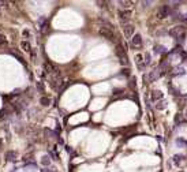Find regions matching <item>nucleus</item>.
Here are the masks:
<instances>
[{"instance_id":"nucleus-16","label":"nucleus","mask_w":187,"mask_h":172,"mask_svg":"<svg viewBox=\"0 0 187 172\" xmlns=\"http://www.w3.org/2000/svg\"><path fill=\"white\" fill-rule=\"evenodd\" d=\"M172 160H173V163H175L176 165H179L180 163H182V161L184 160V157H183V156H180V155H175V156H173Z\"/></svg>"},{"instance_id":"nucleus-15","label":"nucleus","mask_w":187,"mask_h":172,"mask_svg":"<svg viewBox=\"0 0 187 172\" xmlns=\"http://www.w3.org/2000/svg\"><path fill=\"white\" fill-rule=\"evenodd\" d=\"M46 30V21L45 18H41L40 19V32H45Z\"/></svg>"},{"instance_id":"nucleus-20","label":"nucleus","mask_w":187,"mask_h":172,"mask_svg":"<svg viewBox=\"0 0 187 172\" xmlns=\"http://www.w3.org/2000/svg\"><path fill=\"white\" fill-rule=\"evenodd\" d=\"M145 64H146V66H148L149 63H150V53H146V55H145Z\"/></svg>"},{"instance_id":"nucleus-23","label":"nucleus","mask_w":187,"mask_h":172,"mask_svg":"<svg viewBox=\"0 0 187 172\" xmlns=\"http://www.w3.org/2000/svg\"><path fill=\"white\" fill-rule=\"evenodd\" d=\"M176 144L178 145H187V142H186V141H182V139H178Z\"/></svg>"},{"instance_id":"nucleus-7","label":"nucleus","mask_w":187,"mask_h":172,"mask_svg":"<svg viewBox=\"0 0 187 172\" xmlns=\"http://www.w3.org/2000/svg\"><path fill=\"white\" fill-rule=\"evenodd\" d=\"M134 26H133V25H124L123 26V32H124V36H126V37H127V38H130V37H133V36H134Z\"/></svg>"},{"instance_id":"nucleus-19","label":"nucleus","mask_w":187,"mask_h":172,"mask_svg":"<svg viewBox=\"0 0 187 172\" xmlns=\"http://www.w3.org/2000/svg\"><path fill=\"white\" fill-rule=\"evenodd\" d=\"M3 45H7V40H6V37L3 34H0V46Z\"/></svg>"},{"instance_id":"nucleus-25","label":"nucleus","mask_w":187,"mask_h":172,"mask_svg":"<svg viewBox=\"0 0 187 172\" xmlns=\"http://www.w3.org/2000/svg\"><path fill=\"white\" fill-rule=\"evenodd\" d=\"M184 118H186V119H187V109H186V111H184Z\"/></svg>"},{"instance_id":"nucleus-6","label":"nucleus","mask_w":187,"mask_h":172,"mask_svg":"<svg viewBox=\"0 0 187 172\" xmlns=\"http://www.w3.org/2000/svg\"><path fill=\"white\" fill-rule=\"evenodd\" d=\"M171 14V7L170 6H161L159 8V18H167Z\"/></svg>"},{"instance_id":"nucleus-9","label":"nucleus","mask_w":187,"mask_h":172,"mask_svg":"<svg viewBox=\"0 0 187 172\" xmlns=\"http://www.w3.org/2000/svg\"><path fill=\"white\" fill-rule=\"evenodd\" d=\"M160 77H161V74H160V71L157 70V68L149 73V81H150V82H154V81H157V79H159Z\"/></svg>"},{"instance_id":"nucleus-21","label":"nucleus","mask_w":187,"mask_h":172,"mask_svg":"<svg viewBox=\"0 0 187 172\" xmlns=\"http://www.w3.org/2000/svg\"><path fill=\"white\" fill-rule=\"evenodd\" d=\"M37 89H38L40 91H44V85H43V82H37Z\"/></svg>"},{"instance_id":"nucleus-10","label":"nucleus","mask_w":187,"mask_h":172,"mask_svg":"<svg viewBox=\"0 0 187 172\" xmlns=\"http://www.w3.org/2000/svg\"><path fill=\"white\" fill-rule=\"evenodd\" d=\"M152 101H154V102H157V101H160V100H162V91H160V90H154V91H152Z\"/></svg>"},{"instance_id":"nucleus-14","label":"nucleus","mask_w":187,"mask_h":172,"mask_svg":"<svg viewBox=\"0 0 187 172\" xmlns=\"http://www.w3.org/2000/svg\"><path fill=\"white\" fill-rule=\"evenodd\" d=\"M40 104H41V105H44V107H48L51 104V98L46 97V96H44V97L40 98Z\"/></svg>"},{"instance_id":"nucleus-11","label":"nucleus","mask_w":187,"mask_h":172,"mask_svg":"<svg viewBox=\"0 0 187 172\" xmlns=\"http://www.w3.org/2000/svg\"><path fill=\"white\" fill-rule=\"evenodd\" d=\"M15 158H17V153H15L14 150H8L7 153H6V160H7V161H14Z\"/></svg>"},{"instance_id":"nucleus-17","label":"nucleus","mask_w":187,"mask_h":172,"mask_svg":"<svg viewBox=\"0 0 187 172\" xmlns=\"http://www.w3.org/2000/svg\"><path fill=\"white\" fill-rule=\"evenodd\" d=\"M154 52L156 53H165L167 52V48L162 45H156L154 46Z\"/></svg>"},{"instance_id":"nucleus-12","label":"nucleus","mask_w":187,"mask_h":172,"mask_svg":"<svg viewBox=\"0 0 187 172\" xmlns=\"http://www.w3.org/2000/svg\"><path fill=\"white\" fill-rule=\"evenodd\" d=\"M167 108V101L165 100H160V101H157V104H156V109H159V111H162V109Z\"/></svg>"},{"instance_id":"nucleus-8","label":"nucleus","mask_w":187,"mask_h":172,"mask_svg":"<svg viewBox=\"0 0 187 172\" xmlns=\"http://www.w3.org/2000/svg\"><path fill=\"white\" fill-rule=\"evenodd\" d=\"M131 44H133V46H141L142 45V36L134 34L133 38H131Z\"/></svg>"},{"instance_id":"nucleus-5","label":"nucleus","mask_w":187,"mask_h":172,"mask_svg":"<svg viewBox=\"0 0 187 172\" xmlns=\"http://www.w3.org/2000/svg\"><path fill=\"white\" fill-rule=\"evenodd\" d=\"M135 64H137V68L139 71H144L146 68V64H145V60H144V56L142 55H135Z\"/></svg>"},{"instance_id":"nucleus-22","label":"nucleus","mask_w":187,"mask_h":172,"mask_svg":"<svg viewBox=\"0 0 187 172\" xmlns=\"http://www.w3.org/2000/svg\"><path fill=\"white\" fill-rule=\"evenodd\" d=\"M22 34H23V37H30V32H29V30H23Z\"/></svg>"},{"instance_id":"nucleus-4","label":"nucleus","mask_w":187,"mask_h":172,"mask_svg":"<svg viewBox=\"0 0 187 172\" xmlns=\"http://www.w3.org/2000/svg\"><path fill=\"white\" fill-rule=\"evenodd\" d=\"M184 32H186V28H184L183 25H180V26H176V28H173L172 30L170 32V34L172 36V37H173L175 40H176L178 37H179L180 34H183Z\"/></svg>"},{"instance_id":"nucleus-2","label":"nucleus","mask_w":187,"mask_h":172,"mask_svg":"<svg viewBox=\"0 0 187 172\" xmlns=\"http://www.w3.org/2000/svg\"><path fill=\"white\" fill-rule=\"evenodd\" d=\"M116 55L119 57V63L122 66H127L128 64V59H127V55H126V51L120 45H116Z\"/></svg>"},{"instance_id":"nucleus-13","label":"nucleus","mask_w":187,"mask_h":172,"mask_svg":"<svg viewBox=\"0 0 187 172\" xmlns=\"http://www.w3.org/2000/svg\"><path fill=\"white\" fill-rule=\"evenodd\" d=\"M21 46H22L23 51H26V52H32V45H30V42L29 41H22Z\"/></svg>"},{"instance_id":"nucleus-1","label":"nucleus","mask_w":187,"mask_h":172,"mask_svg":"<svg viewBox=\"0 0 187 172\" xmlns=\"http://www.w3.org/2000/svg\"><path fill=\"white\" fill-rule=\"evenodd\" d=\"M99 34L101 36V37H104L105 40H109V41H112V42H116V34L113 33L112 29L107 28V26H102V28H100Z\"/></svg>"},{"instance_id":"nucleus-3","label":"nucleus","mask_w":187,"mask_h":172,"mask_svg":"<svg viewBox=\"0 0 187 172\" xmlns=\"http://www.w3.org/2000/svg\"><path fill=\"white\" fill-rule=\"evenodd\" d=\"M117 17H119L120 21L126 25V22H127L131 17V11L130 10H119L117 11Z\"/></svg>"},{"instance_id":"nucleus-18","label":"nucleus","mask_w":187,"mask_h":172,"mask_svg":"<svg viewBox=\"0 0 187 172\" xmlns=\"http://www.w3.org/2000/svg\"><path fill=\"white\" fill-rule=\"evenodd\" d=\"M119 4L122 6V10H128V7L133 6V1H119Z\"/></svg>"},{"instance_id":"nucleus-24","label":"nucleus","mask_w":187,"mask_h":172,"mask_svg":"<svg viewBox=\"0 0 187 172\" xmlns=\"http://www.w3.org/2000/svg\"><path fill=\"white\" fill-rule=\"evenodd\" d=\"M6 3H3V1H0V15H1V6H4Z\"/></svg>"}]
</instances>
